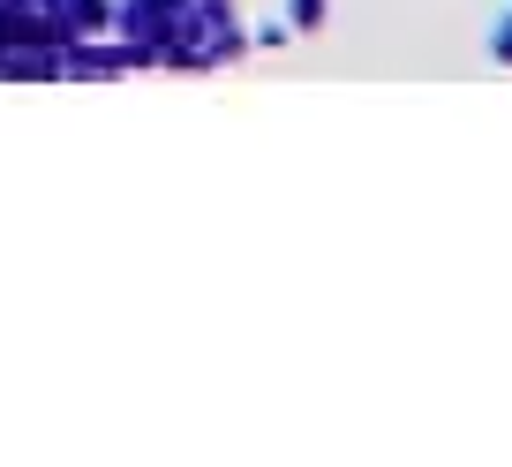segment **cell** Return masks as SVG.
<instances>
[{
	"label": "cell",
	"instance_id": "2",
	"mask_svg": "<svg viewBox=\"0 0 512 467\" xmlns=\"http://www.w3.org/2000/svg\"><path fill=\"white\" fill-rule=\"evenodd\" d=\"M490 61H497V68H512V16L490 31Z\"/></svg>",
	"mask_w": 512,
	"mask_h": 467
},
{
	"label": "cell",
	"instance_id": "1",
	"mask_svg": "<svg viewBox=\"0 0 512 467\" xmlns=\"http://www.w3.org/2000/svg\"><path fill=\"white\" fill-rule=\"evenodd\" d=\"M324 23V0H294V16H287V31H317Z\"/></svg>",
	"mask_w": 512,
	"mask_h": 467
}]
</instances>
